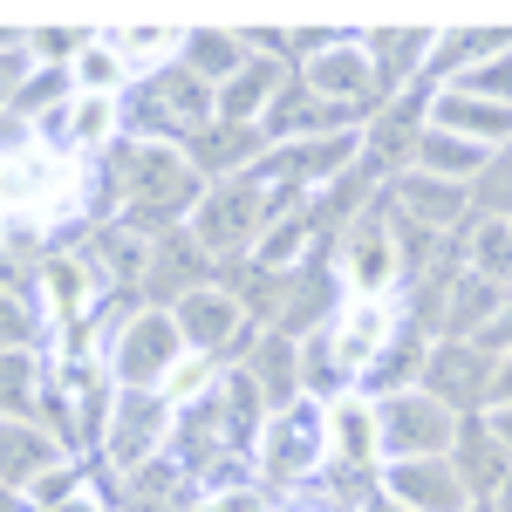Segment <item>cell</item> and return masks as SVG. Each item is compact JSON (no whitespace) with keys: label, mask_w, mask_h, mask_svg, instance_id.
Wrapping results in <instances>:
<instances>
[{"label":"cell","mask_w":512,"mask_h":512,"mask_svg":"<svg viewBox=\"0 0 512 512\" xmlns=\"http://www.w3.org/2000/svg\"><path fill=\"white\" fill-rule=\"evenodd\" d=\"M198 512H274V492L267 485H233V492H205Z\"/></svg>","instance_id":"31"},{"label":"cell","mask_w":512,"mask_h":512,"mask_svg":"<svg viewBox=\"0 0 512 512\" xmlns=\"http://www.w3.org/2000/svg\"><path fill=\"white\" fill-rule=\"evenodd\" d=\"M41 76V48H35V35H7V69H0V82H7V103L28 89V82Z\"/></svg>","instance_id":"30"},{"label":"cell","mask_w":512,"mask_h":512,"mask_svg":"<svg viewBox=\"0 0 512 512\" xmlns=\"http://www.w3.org/2000/svg\"><path fill=\"white\" fill-rule=\"evenodd\" d=\"M431 123L437 130H451V137H472V144H485L492 158L499 151H512V103H499V96H478V89H437L431 103Z\"/></svg>","instance_id":"17"},{"label":"cell","mask_w":512,"mask_h":512,"mask_svg":"<svg viewBox=\"0 0 512 512\" xmlns=\"http://www.w3.org/2000/svg\"><path fill=\"white\" fill-rule=\"evenodd\" d=\"M492 376H499V355H485L478 342H437L417 390H431L458 417H485L492 410Z\"/></svg>","instance_id":"12"},{"label":"cell","mask_w":512,"mask_h":512,"mask_svg":"<svg viewBox=\"0 0 512 512\" xmlns=\"http://www.w3.org/2000/svg\"><path fill=\"white\" fill-rule=\"evenodd\" d=\"M69 82H76V96H123L130 89V62L117 55V41L110 35H89L82 41V55L69 62Z\"/></svg>","instance_id":"29"},{"label":"cell","mask_w":512,"mask_h":512,"mask_svg":"<svg viewBox=\"0 0 512 512\" xmlns=\"http://www.w3.org/2000/svg\"><path fill=\"white\" fill-rule=\"evenodd\" d=\"M185 335H178V315L171 308H137V315H123V328L110 335V349H103V376H110V390H158L171 383V369L185 362Z\"/></svg>","instance_id":"3"},{"label":"cell","mask_w":512,"mask_h":512,"mask_svg":"<svg viewBox=\"0 0 512 512\" xmlns=\"http://www.w3.org/2000/svg\"><path fill=\"white\" fill-rule=\"evenodd\" d=\"M171 315H178L185 349L205 355V362H226V355H239V362H246V355H253V342H260V335H253L260 321L246 315V301H239L233 287H219V280H212V287H198V294H185ZM226 369H233V362H226Z\"/></svg>","instance_id":"8"},{"label":"cell","mask_w":512,"mask_h":512,"mask_svg":"<svg viewBox=\"0 0 512 512\" xmlns=\"http://www.w3.org/2000/svg\"><path fill=\"white\" fill-rule=\"evenodd\" d=\"M403 246H396L390 205H369L362 219H349L335 233V287L342 301H396V280H403Z\"/></svg>","instance_id":"6"},{"label":"cell","mask_w":512,"mask_h":512,"mask_svg":"<svg viewBox=\"0 0 512 512\" xmlns=\"http://www.w3.org/2000/svg\"><path fill=\"white\" fill-rule=\"evenodd\" d=\"M492 410H512V355H499V376H492Z\"/></svg>","instance_id":"33"},{"label":"cell","mask_w":512,"mask_h":512,"mask_svg":"<svg viewBox=\"0 0 512 512\" xmlns=\"http://www.w3.org/2000/svg\"><path fill=\"white\" fill-rule=\"evenodd\" d=\"M383 499H396L403 512H478L472 485L458 478L451 458H396L383 472Z\"/></svg>","instance_id":"13"},{"label":"cell","mask_w":512,"mask_h":512,"mask_svg":"<svg viewBox=\"0 0 512 512\" xmlns=\"http://www.w3.org/2000/svg\"><path fill=\"white\" fill-rule=\"evenodd\" d=\"M69 465V444L48 431V424H7V451H0V472H7V492H35L48 472Z\"/></svg>","instance_id":"24"},{"label":"cell","mask_w":512,"mask_h":512,"mask_svg":"<svg viewBox=\"0 0 512 512\" xmlns=\"http://www.w3.org/2000/svg\"><path fill=\"white\" fill-rule=\"evenodd\" d=\"M451 465H458V478L472 485V499H478V512L499 499V485L512 478V458H506V444L492 437V424L485 417H465L458 424V451H451Z\"/></svg>","instance_id":"22"},{"label":"cell","mask_w":512,"mask_h":512,"mask_svg":"<svg viewBox=\"0 0 512 512\" xmlns=\"http://www.w3.org/2000/svg\"><path fill=\"white\" fill-rule=\"evenodd\" d=\"M212 287V253L198 246L192 226L151 239V274H144V308H178L185 294Z\"/></svg>","instance_id":"14"},{"label":"cell","mask_w":512,"mask_h":512,"mask_svg":"<svg viewBox=\"0 0 512 512\" xmlns=\"http://www.w3.org/2000/svg\"><path fill=\"white\" fill-rule=\"evenodd\" d=\"M274 219H280V198L267 192L260 171H246V178H226V185L205 192V205L192 212V233L212 260H239V253H253L267 239Z\"/></svg>","instance_id":"5"},{"label":"cell","mask_w":512,"mask_h":512,"mask_svg":"<svg viewBox=\"0 0 512 512\" xmlns=\"http://www.w3.org/2000/svg\"><path fill=\"white\" fill-rule=\"evenodd\" d=\"M485 424H492V437L506 444V458H512V410H485Z\"/></svg>","instance_id":"34"},{"label":"cell","mask_w":512,"mask_h":512,"mask_svg":"<svg viewBox=\"0 0 512 512\" xmlns=\"http://www.w3.org/2000/svg\"><path fill=\"white\" fill-rule=\"evenodd\" d=\"M321 465H328V403L301 396L294 410H274L260 431V485L280 499V492L315 485Z\"/></svg>","instance_id":"4"},{"label":"cell","mask_w":512,"mask_h":512,"mask_svg":"<svg viewBox=\"0 0 512 512\" xmlns=\"http://www.w3.org/2000/svg\"><path fill=\"white\" fill-rule=\"evenodd\" d=\"M465 274L512 287V219L506 212H485V219L465 226Z\"/></svg>","instance_id":"28"},{"label":"cell","mask_w":512,"mask_h":512,"mask_svg":"<svg viewBox=\"0 0 512 512\" xmlns=\"http://www.w3.org/2000/svg\"><path fill=\"white\" fill-rule=\"evenodd\" d=\"M185 69H192L198 82H212V89H226V82L253 62V41L233 35V28H192L185 35V55H178Z\"/></svg>","instance_id":"27"},{"label":"cell","mask_w":512,"mask_h":512,"mask_svg":"<svg viewBox=\"0 0 512 512\" xmlns=\"http://www.w3.org/2000/svg\"><path fill=\"white\" fill-rule=\"evenodd\" d=\"M376 424H383V458H451L458 451V410H444L431 390H396L376 403Z\"/></svg>","instance_id":"10"},{"label":"cell","mask_w":512,"mask_h":512,"mask_svg":"<svg viewBox=\"0 0 512 512\" xmlns=\"http://www.w3.org/2000/svg\"><path fill=\"white\" fill-rule=\"evenodd\" d=\"M512 287H492V280L465 274L458 287H451V301H444V342H478L492 321L506 315Z\"/></svg>","instance_id":"25"},{"label":"cell","mask_w":512,"mask_h":512,"mask_svg":"<svg viewBox=\"0 0 512 512\" xmlns=\"http://www.w3.org/2000/svg\"><path fill=\"white\" fill-rule=\"evenodd\" d=\"M171 424H178V410H171L158 390H117L110 424H103V465L117 478L144 472L151 458L171 451Z\"/></svg>","instance_id":"7"},{"label":"cell","mask_w":512,"mask_h":512,"mask_svg":"<svg viewBox=\"0 0 512 512\" xmlns=\"http://www.w3.org/2000/svg\"><path fill=\"white\" fill-rule=\"evenodd\" d=\"M185 151H192V164H198V178H205V185H226V178L260 171V158H267L274 144H267V130H260V123H226V117H219L212 130H198Z\"/></svg>","instance_id":"18"},{"label":"cell","mask_w":512,"mask_h":512,"mask_svg":"<svg viewBox=\"0 0 512 512\" xmlns=\"http://www.w3.org/2000/svg\"><path fill=\"white\" fill-rule=\"evenodd\" d=\"M103 178L117 198V226H130L137 239H164L178 226H192V212L212 192L185 144H144V137H123L103 164Z\"/></svg>","instance_id":"1"},{"label":"cell","mask_w":512,"mask_h":512,"mask_svg":"<svg viewBox=\"0 0 512 512\" xmlns=\"http://www.w3.org/2000/svg\"><path fill=\"white\" fill-rule=\"evenodd\" d=\"M294 512H328V506H294Z\"/></svg>","instance_id":"38"},{"label":"cell","mask_w":512,"mask_h":512,"mask_svg":"<svg viewBox=\"0 0 512 512\" xmlns=\"http://www.w3.org/2000/svg\"><path fill=\"white\" fill-rule=\"evenodd\" d=\"M328 335V355H335V369H342V383L362 390V376L383 362L396 335H403V308L396 301H342V315L321 328Z\"/></svg>","instance_id":"11"},{"label":"cell","mask_w":512,"mask_h":512,"mask_svg":"<svg viewBox=\"0 0 512 512\" xmlns=\"http://www.w3.org/2000/svg\"><path fill=\"white\" fill-rule=\"evenodd\" d=\"M267 144L274 151H287V144H315V137H342V130H369V123L355 117V110H335V103H321L308 82L294 76L287 82V96H280L274 110H267Z\"/></svg>","instance_id":"16"},{"label":"cell","mask_w":512,"mask_h":512,"mask_svg":"<svg viewBox=\"0 0 512 512\" xmlns=\"http://www.w3.org/2000/svg\"><path fill=\"white\" fill-rule=\"evenodd\" d=\"M485 512H512V478H506V485H499V499H492V506H485Z\"/></svg>","instance_id":"36"},{"label":"cell","mask_w":512,"mask_h":512,"mask_svg":"<svg viewBox=\"0 0 512 512\" xmlns=\"http://www.w3.org/2000/svg\"><path fill=\"white\" fill-rule=\"evenodd\" d=\"M369 41V62H376V76H383V96H403V89H417L424 82V69H431V48L437 35L431 28H376V35H362Z\"/></svg>","instance_id":"21"},{"label":"cell","mask_w":512,"mask_h":512,"mask_svg":"<svg viewBox=\"0 0 512 512\" xmlns=\"http://www.w3.org/2000/svg\"><path fill=\"white\" fill-rule=\"evenodd\" d=\"M383 198H390L410 226L451 233V226H465V198H472V185H444V178H431V171H403L396 185H383Z\"/></svg>","instance_id":"20"},{"label":"cell","mask_w":512,"mask_h":512,"mask_svg":"<svg viewBox=\"0 0 512 512\" xmlns=\"http://www.w3.org/2000/svg\"><path fill=\"white\" fill-rule=\"evenodd\" d=\"M512 55V28H444L431 48V69L424 82L431 89H458V82H472L478 69H492V62H506Z\"/></svg>","instance_id":"19"},{"label":"cell","mask_w":512,"mask_h":512,"mask_svg":"<svg viewBox=\"0 0 512 512\" xmlns=\"http://www.w3.org/2000/svg\"><path fill=\"white\" fill-rule=\"evenodd\" d=\"M239 369L253 376L267 417H274V410H294V403L308 396V342H294V335H280V328H260V342H253V355H246Z\"/></svg>","instance_id":"15"},{"label":"cell","mask_w":512,"mask_h":512,"mask_svg":"<svg viewBox=\"0 0 512 512\" xmlns=\"http://www.w3.org/2000/svg\"><path fill=\"white\" fill-rule=\"evenodd\" d=\"M62 512H110V506H103L96 492H82V499H69V506H62Z\"/></svg>","instance_id":"35"},{"label":"cell","mask_w":512,"mask_h":512,"mask_svg":"<svg viewBox=\"0 0 512 512\" xmlns=\"http://www.w3.org/2000/svg\"><path fill=\"white\" fill-rule=\"evenodd\" d=\"M362 512H403V506H396V499H369Z\"/></svg>","instance_id":"37"},{"label":"cell","mask_w":512,"mask_h":512,"mask_svg":"<svg viewBox=\"0 0 512 512\" xmlns=\"http://www.w3.org/2000/svg\"><path fill=\"white\" fill-rule=\"evenodd\" d=\"M82 198H89V158L55 151V144H14L7 151V219L48 233V226L76 219Z\"/></svg>","instance_id":"2"},{"label":"cell","mask_w":512,"mask_h":512,"mask_svg":"<svg viewBox=\"0 0 512 512\" xmlns=\"http://www.w3.org/2000/svg\"><path fill=\"white\" fill-rule=\"evenodd\" d=\"M478 349H485V355H512V301H506V315L478 335Z\"/></svg>","instance_id":"32"},{"label":"cell","mask_w":512,"mask_h":512,"mask_svg":"<svg viewBox=\"0 0 512 512\" xmlns=\"http://www.w3.org/2000/svg\"><path fill=\"white\" fill-rule=\"evenodd\" d=\"M492 151L485 144H472V137H451V130H424V144H417V171H431V178H444V185H478L485 171H492Z\"/></svg>","instance_id":"26"},{"label":"cell","mask_w":512,"mask_h":512,"mask_svg":"<svg viewBox=\"0 0 512 512\" xmlns=\"http://www.w3.org/2000/svg\"><path fill=\"white\" fill-rule=\"evenodd\" d=\"M287 82H294V76H287L280 55H253V62L219 89V117H226V123H267V110L287 96Z\"/></svg>","instance_id":"23"},{"label":"cell","mask_w":512,"mask_h":512,"mask_svg":"<svg viewBox=\"0 0 512 512\" xmlns=\"http://www.w3.org/2000/svg\"><path fill=\"white\" fill-rule=\"evenodd\" d=\"M301 82L315 89L321 103H335V110H355L362 123L383 117V76H376V62H369V41L362 35H335L321 48L315 62H301Z\"/></svg>","instance_id":"9"}]
</instances>
